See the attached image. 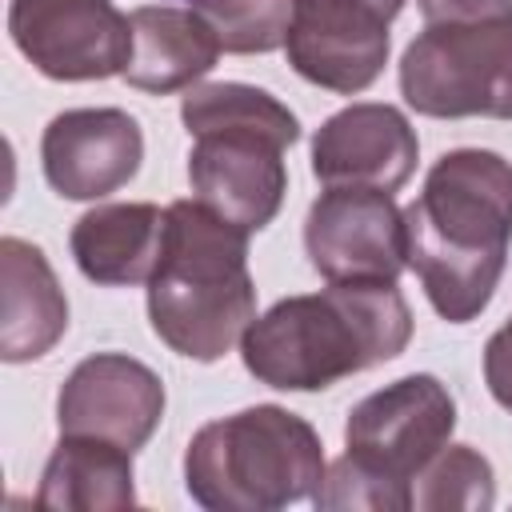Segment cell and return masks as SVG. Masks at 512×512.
Masks as SVG:
<instances>
[{"instance_id":"18","label":"cell","mask_w":512,"mask_h":512,"mask_svg":"<svg viewBox=\"0 0 512 512\" xmlns=\"http://www.w3.org/2000/svg\"><path fill=\"white\" fill-rule=\"evenodd\" d=\"M180 120L188 136L204 128H272L284 132L288 140H300V120L296 112H288V104H280L272 92L256 84H236V80L192 84L188 96L180 100Z\"/></svg>"},{"instance_id":"11","label":"cell","mask_w":512,"mask_h":512,"mask_svg":"<svg viewBox=\"0 0 512 512\" xmlns=\"http://www.w3.org/2000/svg\"><path fill=\"white\" fill-rule=\"evenodd\" d=\"M164 420L160 376L124 352L84 356L56 396V424L68 436H100L128 452L144 448Z\"/></svg>"},{"instance_id":"3","label":"cell","mask_w":512,"mask_h":512,"mask_svg":"<svg viewBox=\"0 0 512 512\" xmlns=\"http://www.w3.org/2000/svg\"><path fill=\"white\" fill-rule=\"evenodd\" d=\"M256 320L248 232L196 196L168 204L164 248L148 276V324L180 356L212 364Z\"/></svg>"},{"instance_id":"7","label":"cell","mask_w":512,"mask_h":512,"mask_svg":"<svg viewBox=\"0 0 512 512\" xmlns=\"http://www.w3.org/2000/svg\"><path fill=\"white\" fill-rule=\"evenodd\" d=\"M404 0H296L284 52L296 76L336 96L376 84L392 48V20Z\"/></svg>"},{"instance_id":"20","label":"cell","mask_w":512,"mask_h":512,"mask_svg":"<svg viewBox=\"0 0 512 512\" xmlns=\"http://www.w3.org/2000/svg\"><path fill=\"white\" fill-rule=\"evenodd\" d=\"M292 4L296 0H188V8H196L216 28L224 52L236 56L284 48Z\"/></svg>"},{"instance_id":"15","label":"cell","mask_w":512,"mask_h":512,"mask_svg":"<svg viewBox=\"0 0 512 512\" xmlns=\"http://www.w3.org/2000/svg\"><path fill=\"white\" fill-rule=\"evenodd\" d=\"M128 24H132V60L124 68V80L152 96H168L200 84L224 52L216 28L196 8L144 4L128 16Z\"/></svg>"},{"instance_id":"2","label":"cell","mask_w":512,"mask_h":512,"mask_svg":"<svg viewBox=\"0 0 512 512\" xmlns=\"http://www.w3.org/2000/svg\"><path fill=\"white\" fill-rule=\"evenodd\" d=\"M408 340L412 308L396 280H328L256 316L240 336V360L276 392H320L396 360Z\"/></svg>"},{"instance_id":"21","label":"cell","mask_w":512,"mask_h":512,"mask_svg":"<svg viewBox=\"0 0 512 512\" xmlns=\"http://www.w3.org/2000/svg\"><path fill=\"white\" fill-rule=\"evenodd\" d=\"M312 504H316V508H328V512H336V508L404 512V508H412V492H408V488H396V484L372 476L368 468H360L356 460L340 456V460L324 472V480H320Z\"/></svg>"},{"instance_id":"5","label":"cell","mask_w":512,"mask_h":512,"mask_svg":"<svg viewBox=\"0 0 512 512\" xmlns=\"http://www.w3.org/2000/svg\"><path fill=\"white\" fill-rule=\"evenodd\" d=\"M400 96L432 120H512V12L424 24L400 56Z\"/></svg>"},{"instance_id":"16","label":"cell","mask_w":512,"mask_h":512,"mask_svg":"<svg viewBox=\"0 0 512 512\" xmlns=\"http://www.w3.org/2000/svg\"><path fill=\"white\" fill-rule=\"evenodd\" d=\"M168 208L156 204H96L72 224V260L76 268L104 288L148 284L160 248H164Z\"/></svg>"},{"instance_id":"10","label":"cell","mask_w":512,"mask_h":512,"mask_svg":"<svg viewBox=\"0 0 512 512\" xmlns=\"http://www.w3.org/2000/svg\"><path fill=\"white\" fill-rule=\"evenodd\" d=\"M304 252L324 280H400L404 208L380 188H324L304 220Z\"/></svg>"},{"instance_id":"19","label":"cell","mask_w":512,"mask_h":512,"mask_svg":"<svg viewBox=\"0 0 512 512\" xmlns=\"http://www.w3.org/2000/svg\"><path fill=\"white\" fill-rule=\"evenodd\" d=\"M492 504H496L492 464L468 444H444L412 480V508L424 512H448V508L476 512Z\"/></svg>"},{"instance_id":"23","label":"cell","mask_w":512,"mask_h":512,"mask_svg":"<svg viewBox=\"0 0 512 512\" xmlns=\"http://www.w3.org/2000/svg\"><path fill=\"white\" fill-rule=\"evenodd\" d=\"M424 24H464V20H492L508 16L512 0H416Z\"/></svg>"},{"instance_id":"8","label":"cell","mask_w":512,"mask_h":512,"mask_svg":"<svg viewBox=\"0 0 512 512\" xmlns=\"http://www.w3.org/2000/svg\"><path fill=\"white\" fill-rule=\"evenodd\" d=\"M8 36L48 80L80 84L124 76L132 24L112 0H12Z\"/></svg>"},{"instance_id":"6","label":"cell","mask_w":512,"mask_h":512,"mask_svg":"<svg viewBox=\"0 0 512 512\" xmlns=\"http://www.w3.org/2000/svg\"><path fill=\"white\" fill-rule=\"evenodd\" d=\"M452 432H456L452 392L436 376L412 372L364 396L348 412L344 456L368 468L372 476L412 492V480L452 440Z\"/></svg>"},{"instance_id":"13","label":"cell","mask_w":512,"mask_h":512,"mask_svg":"<svg viewBox=\"0 0 512 512\" xmlns=\"http://www.w3.org/2000/svg\"><path fill=\"white\" fill-rule=\"evenodd\" d=\"M420 160V140L408 116L392 104H348L312 136V176L324 188H380L408 184Z\"/></svg>"},{"instance_id":"4","label":"cell","mask_w":512,"mask_h":512,"mask_svg":"<svg viewBox=\"0 0 512 512\" xmlns=\"http://www.w3.org/2000/svg\"><path fill=\"white\" fill-rule=\"evenodd\" d=\"M324 472L320 432L280 404L212 420L184 452V488L208 512H276L312 500Z\"/></svg>"},{"instance_id":"17","label":"cell","mask_w":512,"mask_h":512,"mask_svg":"<svg viewBox=\"0 0 512 512\" xmlns=\"http://www.w3.org/2000/svg\"><path fill=\"white\" fill-rule=\"evenodd\" d=\"M136 504L132 484V452L100 440V436H68L60 432L40 484L36 508L56 512H116Z\"/></svg>"},{"instance_id":"14","label":"cell","mask_w":512,"mask_h":512,"mask_svg":"<svg viewBox=\"0 0 512 512\" xmlns=\"http://www.w3.org/2000/svg\"><path fill=\"white\" fill-rule=\"evenodd\" d=\"M68 332V300L48 256L20 236L0 240V360L48 356Z\"/></svg>"},{"instance_id":"9","label":"cell","mask_w":512,"mask_h":512,"mask_svg":"<svg viewBox=\"0 0 512 512\" xmlns=\"http://www.w3.org/2000/svg\"><path fill=\"white\" fill-rule=\"evenodd\" d=\"M192 140V196L248 236L268 228L288 192L284 152L296 140L272 128H204Z\"/></svg>"},{"instance_id":"22","label":"cell","mask_w":512,"mask_h":512,"mask_svg":"<svg viewBox=\"0 0 512 512\" xmlns=\"http://www.w3.org/2000/svg\"><path fill=\"white\" fill-rule=\"evenodd\" d=\"M484 384H488L492 400L504 412H512V316L484 344Z\"/></svg>"},{"instance_id":"1","label":"cell","mask_w":512,"mask_h":512,"mask_svg":"<svg viewBox=\"0 0 512 512\" xmlns=\"http://www.w3.org/2000/svg\"><path fill=\"white\" fill-rule=\"evenodd\" d=\"M408 268L448 324L476 320L500 288L512 244V160L452 148L404 208Z\"/></svg>"},{"instance_id":"12","label":"cell","mask_w":512,"mask_h":512,"mask_svg":"<svg viewBox=\"0 0 512 512\" xmlns=\"http://www.w3.org/2000/svg\"><path fill=\"white\" fill-rule=\"evenodd\" d=\"M144 160V132L124 108H68L40 136L44 180L64 200H104Z\"/></svg>"}]
</instances>
